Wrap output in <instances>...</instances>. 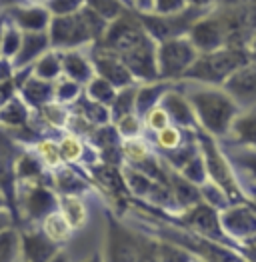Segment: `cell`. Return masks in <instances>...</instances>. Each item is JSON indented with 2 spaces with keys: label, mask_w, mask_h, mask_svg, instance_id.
<instances>
[{
  "label": "cell",
  "mask_w": 256,
  "mask_h": 262,
  "mask_svg": "<svg viewBox=\"0 0 256 262\" xmlns=\"http://www.w3.org/2000/svg\"><path fill=\"white\" fill-rule=\"evenodd\" d=\"M198 190H200V200L206 202L208 206L216 208V210H222V208H226L228 204H232V200L228 198V194H226L216 182H212V180H204V182L198 186Z\"/></svg>",
  "instance_id": "39"
},
{
  "label": "cell",
  "mask_w": 256,
  "mask_h": 262,
  "mask_svg": "<svg viewBox=\"0 0 256 262\" xmlns=\"http://www.w3.org/2000/svg\"><path fill=\"white\" fill-rule=\"evenodd\" d=\"M178 172L184 176L186 180H190L192 184H196V186H200L204 180H208V176H206V168H204V160H202L200 150L194 154L190 160H186V162L180 166V170H178Z\"/></svg>",
  "instance_id": "43"
},
{
  "label": "cell",
  "mask_w": 256,
  "mask_h": 262,
  "mask_svg": "<svg viewBox=\"0 0 256 262\" xmlns=\"http://www.w3.org/2000/svg\"><path fill=\"white\" fill-rule=\"evenodd\" d=\"M48 46H50V40H48V34L44 30H40V32H24L20 38L18 52L12 58L14 70L28 68L38 56H42L48 50Z\"/></svg>",
  "instance_id": "17"
},
{
  "label": "cell",
  "mask_w": 256,
  "mask_h": 262,
  "mask_svg": "<svg viewBox=\"0 0 256 262\" xmlns=\"http://www.w3.org/2000/svg\"><path fill=\"white\" fill-rule=\"evenodd\" d=\"M58 150H60V158H62V164H78V162H84V164H94V160L98 158V152L90 154L92 148L86 146L82 136L78 134H64L62 138L58 140Z\"/></svg>",
  "instance_id": "19"
},
{
  "label": "cell",
  "mask_w": 256,
  "mask_h": 262,
  "mask_svg": "<svg viewBox=\"0 0 256 262\" xmlns=\"http://www.w3.org/2000/svg\"><path fill=\"white\" fill-rule=\"evenodd\" d=\"M4 2H14V0H4Z\"/></svg>",
  "instance_id": "61"
},
{
  "label": "cell",
  "mask_w": 256,
  "mask_h": 262,
  "mask_svg": "<svg viewBox=\"0 0 256 262\" xmlns=\"http://www.w3.org/2000/svg\"><path fill=\"white\" fill-rule=\"evenodd\" d=\"M174 82L168 80H154V82H144L142 86H136V96H134V112L142 118L152 106H156L162 98V94L172 86Z\"/></svg>",
  "instance_id": "26"
},
{
  "label": "cell",
  "mask_w": 256,
  "mask_h": 262,
  "mask_svg": "<svg viewBox=\"0 0 256 262\" xmlns=\"http://www.w3.org/2000/svg\"><path fill=\"white\" fill-rule=\"evenodd\" d=\"M72 260V254H70V250H68V246H62L52 258L48 262H70Z\"/></svg>",
  "instance_id": "54"
},
{
  "label": "cell",
  "mask_w": 256,
  "mask_h": 262,
  "mask_svg": "<svg viewBox=\"0 0 256 262\" xmlns=\"http://www.w3.org/2000/svg\"><path fill=\"white\" fill-rule=\"evenodd\" d=\"M18 96L32 110H38L50 100H54V84L50 80H42L30 74L18 84Z\"/></svg>",
  "instance_id": "18"
},
{
  "label": "cell",
  "mask_w": 256,
  "mask_h": 262,
  "mask_svg": "<svg viewBox=\"0 0 256 262\" xmlns=\"http://www.w3.org/2000/svg\"><path fill=\"white\" fill-rule=\"evenodd\" d=\"M92 68H94V74L108 80L114 88H124L134 84L136 80L132 78V74L128 72V68L124 66V62L106 48L98 46L94 48V54H92Z\"/></svg>",
  "instance_id": "14"
},
{
  "label": "cell",
  "mask_w": 256,
  "mask_h": 262,
  "mask_svg": "<svg viewBox=\"0 0 256 262\" xmlns=\"http://www.w3.org/2000/svg\"><path fill=\"white\" fill-rule=\"evenodd\" d=\"M2 30H4V20L0 18V40H2Z\"/></svg>",
  "instance_id": "57"
},
{
  "label": "cell",
  "mask_w": 256,
  "mask_h": 262,
  "mask_svg": "<svg viewBox=\"0 0 256 262\" xmlns=\"http://www.w3.org/2000/svg\"><path fill=\"white\" fill-rule=\"evenodd\" d=\"M8 226H14V216L8 208H4V210H0V230H4Z\"/></svg>",
  "instance_id": "52"
},
{
  "label": "cell",
  "mask_w": 256,
  "mask_h": 262,
  "mask_svg": "<svg viewBox=\"0 0 256 262\" xmlns=\"http://www.w3.org/2000/svg\"><path fill=\"white\" fill-rule=\"evenodd\" d=\"M30 2H36V4H48L50 0H30Z\"/></svg>",
  "instance_id": "58"
},
{
  "label": "cell",
  "mask_w": 256,
  "mask_h": 262,
  "mask_svg": "<svg viewBox=\"0 0 256 262\" xmlns=\"http://www.w3.org/2000/svg\"><path fill=\"white\" fill-rule=\"evenodd\" d=\"M190 262H204V260H202V258H198V256H194V254H192Z\"/></svg>",
  "instance_id": "59"
},
{
  "label": "cell",
  "mask_w": 256,
  "mask_h": 262,
  "mask_svg": "<svg viewBox=\"0 0 256 262\" xmlns=\"http://www.w3.org/2000/svg\"><path fill=\"white\" fill-rule=\"evenodd\" d=\"M220 88L240 106V110L254 108L256 104V68L254 60L236 68L220 84Z\"/></svg>",
  "instance_id": "12"
},
{
  "label": "cell",
  "mask_w": 256,
  "mask_h": 262,
  "mask_svg": "<svg viewBox=\"0 0 256 262\" xmlns=\"http://www.w3.org/2000/svg\"><path fill=\"white\" fill-rule=\"evenodd\" d=\"M84 2L92 12H96L104 20H112L120 14V4L116 0H84Z\"/></svg>",
  "instance_id": "47"
},
{
  "label": "cell",
  "mask_w": 256,
  "mask_h": 262,
  "mask_svg": "<svg viewBox=\"0 0 256 262\" xmlns=\"http://www.w3.org/2000/svg\"><path fill=\"white\" fill-rule=\"evenodd\" d=\"M120 154L126 160L128 166H132V164L142 162L144 158H148L150 154L154 152H152V148H150L146 138L136 136V138H124V142L120 144Z\"/></svg>",
  "instance_id": "36"
},
{
  "label": "cell",
  "mask_w": 256,
  "mask_h": 262,
  "mask_svg": "<svg viewBox=\"0 0 256 262\" xmlns=\"http://www.w3.org/2000/svg\"><path fill=\"white\" fill-rule=\"evenodd\" d=\"M70 262H104V258H102L100 248H94V250H90L88 254H84L80 260H70Z\"/></svg>",
  "instance_id": "53"
},
{
  "label": "cell",
  "mask_w": 256,
  "mask_h": 262,
  "mask_svg": "<svg viewBox=\"0 0 256 262\" xmlns=\"http://www.w3.org/2000/svg\"><path fill=\"white\" fill-rule=\"evenodd\" d=\"M156 14H172L186 8V0H150Z\"/></svg>",
  "instance_id": "49"
},
{
  "label": "cell",
  "mask_w": 256,
  "mask_h": 262,
  "mask_svg": "<svg viewBox=\"0 0 256 262\" xmlns=\"http://www.w3.org/2000/svg\"><path fill=\"white\" fill-rule=\"evenodd\" d=\"M38 112H40L44 122L52 128H64L66 122H68V116H70L66 104L56 102V100H50L48 104H44L42 108H38Z\"/></svg>",
  "instance_id": "40"
},
{
  "label": "cell",
  "mask_w": 256,
  "mask_h": 262,
  "mask_svg": "<svg viewBox=\"0 0 256 262\" xmlns=\"http://www.w3.org/2000/svg\"><path fill=\"white\" fill-rule=\"evenodd\" d=\"M122 178H124L126 190L136 198H146V194L152 190V186H154V182H156V180H152L150 176L142 174L140 170H136V168H132V166H128V164L122 168Z\"/></svg>",
  "instance_id": "33"
},
{
  "label": "cell",
  "mask_w": 256,
  "mask_h": 262,
  "mask_svg": "<svg viewBox=\"0 0 256 262\" xmlns=\"http://www.w3.org/2000/svg\"><path fill=\"white\" fill-rule=\"evenodd\" d=\"M128 72L132 74L134 80L138 82H154L158 80V70H156V44L152 38H146L144 42L134 46L132 50H128L124 54L118 56Z\"/></svg>",
  "instance_id": "11"
},
{
  "label": "cell",
  "mask_w": 256,
  "mask_h": 262,
  "mask_svg": "<svg viewBox=\"0 0 256 262\" xmlns=\"http://www.w3.org/2000/svg\"><path fill=\"white\" fill-rule=\"evenodd\" d=\"M198 56L196 48L188 38L176 36L156 44V70L158 80L176 82L182 78V74L188 70V66Z\"/></svg>",
  "instance_id": "8"
},
{
  "label": "cell",
  "mask_w": 256,
  "mask_h": 262,
  "mask_svg": "<svg viewBox=\"0 0 256 262\" xmlns=\"http://www.w3.org/2000/svg\"><path fill=\"white\" fill-rule=\"evenodd\" d=\"M4 208H8V198L0 190V210H4ZM8 210H10V208H8Z\"/></svg>",
  "instance_id": "55"
},
{
  "label": "cell",
  "mask_w": 256,
  "mask_h": 262,
  "mask_svg": "<svg viewBox=\"0 0 256 262\" xmlns=\"http://www.w3.org/2000/svg\"><path fill=\"white\" fill-rule=\"evenodd\" d=\"M106 30V20L92 12L88 6L70 14H56L50 22L48 40L54 48H76L88 40H100Z\"/></svg>",
  "instance_id": "3"
},
{
  "label": "cell",
  "mask_w": 256,
  "mask_h": 262,
  "mask_svg": "<svg viewBox=\"0 0 256 262\" xmlns=\"http://www.w3.org/2000/svg\"><path fill=\"white\" fill-rule=\"evenodd\" d=\"M18 210L26 226H36L40 220L58 208V194L42 180H16Z\"/></svg>",
  "instance_id": "6"
},
{
  "label": "cell",
  "mask_w": 256,
  "mask_h": 262,
  "mask_svg": "<svg viewBox=\"0 0 256 262\" xmlns=\"http://www.w3.org/2000/svg\"><path fill=\"white\" fill-rule=\"evenodd\" d=\"M140 2V6H144V4H150V0H138Z\"/></svg>",
  "instance_id": "60"
},
{
  "label": "cell",
  "mask_w": 256,
  "mask_h": 262,
  "mask_svg": "<svg viewBox=\"0 0 256 262\" xmlns=\"http://www.w3.org/2000/svg\"><path fill=\"white\" fill-rule=\"evenodd\" d=\"M186 2H190L194 6H206V4H210L212 0H186Z\"/></svg>",
  "instance_id": "56"
},
{
  "label": "cell",
  "mask_w": 256,
  "mask_h": 262,
  "mask_svg": "<svg viewBox=\"0 0 256 262\" xmlns=\"http://www.w3.org/2000/svg\"><path fill=\"white\" fill-rule=\"evenodd\" d=\"M34 152L38 156V160L42 162L44 168H58L62 166V158H60V150H58V142L52 140V138H42L36 142L34 146Z\"/></svg>",
  "instance_id": "38"
},
{
  "label": "cell",
  "mask_w": 256,
  "mask_h": 262,
  "mask_svg": "<svg viewBox=\"0 0 256 262\" xmlns=\"http://www.w3.org/2000/svg\"><path fill=\"white\" fill-rule=\"evenodd\" d=\"M202 6H194V8H182L180 12H172V14H160V16H142V28L148 32L152 40H168L176 38L188 32L194 22L202 16Z\"/></svg>",
  "instance_id": "9"
},
{
  "label": "cell",
  "mask_w": 256,
  "mask_h": 262,
  "mask_svg": "<svg viewBox=\"0 0 256 262\" xmlns=\"http://www.w3.org/2000/svg\"><path fill=\"white\" fill-rule=\"evenodd\" d=\"M184 82H190V80H184ZM182 94L190 102L196 124L200 130L210 134L216 140L224 138L228 134V128H230L234 116L240 112V106L222 88L212 86V84L190 82L186 90H182Z\"/></svg>",
  "instance_id": "1"
},
{
  "label": "cell",
  "mask_w": 256,
  "mask_h": 262,
  "mask_svg": "<svg viewBox=\"0 0 256 262\" xmlns=\"http://www.w3.org/2000/svg\"><path fill=\"white\" fill-rule=\"evenodd\" d=\"M72 104H76V114H80L82 118H86L90 124L94 126H102V124H108L112 118H110V110L104 104H98L90 98H86V94L82 92Z\"/></svg>",
  "instance_id": "30"
},
{
  "label": "cell",
  "mask_w": 256,
  "mask_h": 262,
  "mask_svg": "<svg viewBox=\"0 0 256 262\" xmlns=\"http://www.w3.org/2000/svg\"><path fill=\"white\" fill-rule=\"evenodd\" d=\"M218 222H220L224 236L232 242L238 250H242L248 258H252L256 238L254 204L248 200L232 202L226 208L218 210Z\"/></svg>",
  "instance_id": "4"
},
{
  "label": "cell",
  "mask_w": 256,
  "mask_h": 262,
  "mask_svg": "<svg viewBox=\"0 0 256 262\" xmlns=\"http://www.w3.org/2000/svg\"><path fill=\"white\" fill-rule=\"evenodd\" d=\"M142 122L146 124V128H148L150 132H156V130H160V128H164V126H168V124H170V118H168L166 110L162 108L160 104H156V106H152V108L142 116Z\"/></svg>",
  "instance_id": "48"
},
{
  "label": "cell",
  "mask_w": 256,
  "mask_h": 262,
  "mask_svg": "<svg viewBox=\"0 0 256 262\" xmlns=\"http://www.w3.org/2000/svg\"><path fill=\"white\" fill-rule=\"evenodd\" d=\"M114 128L118 132V136H122V138H136V136H142L144 122L136 112H128L114 120Z\"/></svg>",
  "instance_id": "42"
},
{
  "label": "cell",
  "mask_w": 256,
  "mask_h": 262,
  "mask_svg": "<svg viewBox=\"0 0 256 262\" xmlns=\"http://www.w3.org/2000/svg\"><path fill=\"white\" fill-rule=\"evenodd\" d=\"M60 66H62V74H66V78H70V80H74L82 86L94 76L92 62L86 58L84 54L76 52L74 48L64 50L60 54Z\"/></svg>",
  "instance_id": "21"
},
{
  "label": "cell",
  "mask_w": 256,
  "mask_h": 262,
  "mask_svg": "<svg viewBox=\"0 0 256 262\" xmlns=\"http://www.w3.org/2000/svg\"><path fill=\"white\" fill-rule=\"evenodd\" d=\"M90 170H92L94 180H98V184L104 186L114 196L128 194L124 178H122V170L118 166L108 164V162H100V164H90Z\"/></svg>",
  "instance_id": "27"
},
{
  "label": "cell",
  "mask_w": 256,
  "mask_h": 262,
  "mask_svg": "<svg viewBox=\"0 0 256 262\" xmlns=\"http://www.w3.org/2000/svg\"><path fill=\"white\" fill-rule=\"evenodd\" d=\"M44 166L38 156L32 152H22L14 160V180H42Z\"/></svg>",
  "instance_id": "32"
},
{
  "label": "cell",
  "mask_w": 256,
  "mask_h": 262,
  "mask_svg": "<svg viewBox=\"0 0 256 262\" xmlns=\"http://www.w3.org/2000/svg\"><path fill=\"white\" fill-rule=\"evenodd\" d=\"M100 252H102L104 262H136V256H138V230L124 224L116 216L106 214Z\"/></svg>",
  "instance_id": "7"
},
{
  "label": "cell",
  "mask_w": 256,
  "mask_h": 262,
  "mask_svg": "<svg viewBox=\"0 0 256 262\" xmlns=\"http://www.w3.org/2000/svg\"><path fill=\"white\" fill-rule=\"evenodd\" d=\"M138 230V256L136 262H160V250H158V236L146 234L144 230Z\"/></svg>",
  "instance_id": "41"
},
{
  "label": "cell",
  "mask_w": 256,
  "mask_h": 262,
  "mask_svg": "<svg viewBox=\"0 0 256 262\" xmlns=\"http://www.w3.org/2000/svg\"><path fill=\"white\" fill-rule=\"evenodd\" d=\"M12 16L16 24L24 28L26 32H40L48 26V12L44 10L42 6H30V8H24L18 6L12 10Z\"/></svg>",
  "instance_id": "29"
},
{
  "label": "cell",
  "mask_w": 256,
  "mask_h": 262,
  "mask_svg": "<svg viewBox=\"0 0 256 262\" xmlns=\"http://www.w3.org/2000/svg\"><path fill=\"white\" fill-rule=\"evenodd\" d=\"M0 262H24L20 248V230L8 226L0 230Z\"/></svg>",
  "instance_id": "31"
},
{
  "label": "cell",
  "mask_w": 256,
  "mask_h": 262,
  "mask_svg": "<svg viewBox=\"0 0 256 262\" xmlns=\"http://www.w3.org/2000/svg\"><path fill=\"white\" fill-rule=\"evenodd\" d=\"M158 104L166 110V114L170 118V124H176V126L186 128V130H196L198 128L190 102L186 100V96L182 94V90H176L174 88V84L162 94V98H160Z\"/></svg>",
  "instance_id": "16"
},
{
  "label": "cell",
  "mask_w": 256,
  "mask_h": 262,
  "mask_svg": "<svg viewBox=\"0 0 256 262\" xmlns=\"http://www.w3.org/2000/svg\"><path fill=\"white\" fill-rule=\"evenodd\" d=\"M180 222L182 226L196 234V236H202V238H208V241L216 242H224V244H230L234 246L232 242L228 241L220 228V222H218V210L208 206L206 202H198L190 208H184L180 212Z\"/></svg>",
  "instance_id": "10"
},
{
  "label": "cell",
  "mask_w": 256,
  "mask_h": 262,
  "mask_svg": "<svg viewBox=\"0 0 256 262\" xmlns=\"http://www.w3.org/2000/svg\"><path fill=\"white\" fill-rule=\"evenodd\" d=\"M20 230V248L24 262H48L62 246L50 242L38 226H24Z\"/></svg>",
  "instance_id": "15"
},
{
  "label": "cell",
  "mask_w": 256,
  "mask_h": 262,
  "mask_svg": "<svg viewBox=\"0 0 256 262\" xmlns=\"http://www.w3.org/2000/svg\"><path fill=\"white\" fill-rule=\"evenodd\" d=\"M188 40L198 54L222 48L226 40V32H224V24L220 20V14H212L206 18L200 16L188 28Z\"/></svg>",
  "instance_id": "13"
},
{
  "label": "cell",
  "mask_w": 256,
  "mask_h": 262,
  "mask_svg": "<svg viewBox=\"0 0 256 262\" xmlns=\"http://www.w3.org/2000/svg\"><path fill=\"white\" fill-rule=\"evenodd\" d=\"M14 66H12V60L10 58H4L0 56V82H6L10 78H14Z\"/></svg>",
  "instance_id": "50"
},
{
  "label": "cell",
  "mask_w": 256,
  "mask_h": 262,
  "mask_svg": "<svg viewBox=\"0 0 256 262\" xmlns=\"http://www.w3.org/2000/svg\"><path fill=\"white\" fill-rule=\"evenodd\" d=\"M22 34L16 30V26H10L6 30H2V40H0V56L4 58H14V54L18 52Z\"/></svg>",
  "instance_id": "46"
},
{
  "label": "cell",
  "mask_w": 256,
  "mask_h": 262,
  "mask_svg": "<svg viewBox=\"0 0 256 262\" xmlns=\"http://www.w3.org/2000/svg\"><path fill=\"white\" fill-rule=\"evenodd\" d=\"M30 122V106L14 92L0 106V126L2 128H26Z\"/></svg>",
  "instance_id": "25"
},
{
  "label": "cell",
  "mask_w": 256,
  "mask_h": 262,
  "mask_svg": "<svg viewBox=\"0 0 256 262\" xmlns=\"http://www.w3.org/2000/svg\"><path fill=\"white\" fill-rule=\"evenodd\" d=\"M16 88H18L16 86V80H12V78L6 80V82H0V106H2V104L16 92Z\"/></svg>",
  "instance_id": "51"
},
{
  "label": "cell",
  "mask_w": 256,
  "mask_h": 262,
  "mask_svg": "<svg viewBox=\"0 0 256 262\" xmlns=\"http://www.w3.org/2000/svg\"><path fill=\"white\" fill-rule=\"evenodd\" d=\"M52 186L60 194H78V196H84L90 190V182L78 174V170H74L70 164L52 170Z\"/></svg>",
  "instance_id": "24"
},
{
  "label": "cell",
  "mask_w": 256,
  "mask_h": 262,
  "mask_svg": "<svg viewBox=\"0 0 256 262\" xmlns=\"http://www.w3.org/2000/svg\"><path fill=\"white\" fill-rule=\"evenodd\" d=\"M232 144H242V146H254L256 142V118L254 108L240 110L234 116L228 134L224 136Z\"/></svg>",
  "instance_id": "20"
},
{
  "label": "cell",
  "mask_w": 256,
  "mask_h": 262,
  "mask_svg": "<svg viewBox=\"0 0 256 262\" xmlns=\"http://www.w3.org/2000/svg\"><path fill=\"white\" fill-rule=\"evenodd\" d=\"M80 94H82V84H78L70 78H62L58 84H54V100L56 102L72 104Z\"/></svg>",
  "instance_id": "45"
},
{
  "label": "cell",
  "mask_w": 256,
  "mask_h": 262,
  "mask_svg": "<svg viewBox=\"0 0 256 262\" xmlns=\"http://www.w3.org/2000/svg\"><path fill=\"white\" fill-rule=\"evenodd\" d=\"M196 130H186V128H180L176 124H168L160 130L152 132V140H154V146L160 150V152H170V150H176L178 146H182L188 138Z\"/></svg>",
  "instance_id": "28"
},
{
  "label": "cell",
  "mask_w": 256,
  "mask_h": 262,
  "mask_svg": "<svg viewBox=\"0 0 256 262\" xmlns=\"http://www.w3.org/2000/svg\"><path fill=\"white\" fill-rule=\"evenodd\" d=\"M36 226L42 230V234L48 238V241L54 242V244H58V246H68V244L72 242V238H74V230H72V226H70L68 220L60 214L58 208H56L54 212L46 214Z\"/></svg>",
  "instance_id": "23"
},
{
  "label": "cell",
  "mask_w": 256,
  "mask_h": 262,
  "mask_svg": "<svg viewBox=\"0 0 256 262\" xmlns=\"http://www.w3.org/2000/svg\"><path fill=\"white\" fill-rule=\"evenodd\" d=\"M134 96H136V84L118 88V90H116V96H114V100H112V104L108 106L110 118L116 120V118L124 116L128 112H134Z\"/></svg>",
  "instance_id": "37"
},
{
  "label": "cell",
  "mask_w": 256,
  "mask_h": 262,
  "mask_svg": "<svg viewBox=\"0 0 256 262\" xmlns=\"http://www.w3.org/2000/svg\"><path fill=\"white\" fill-rule=\"evenodd\" d=\"M158 250H160V262H190L192 252L176 242L158 238Z\"/></svg>",
  "instance_id": "44"
},
{
  "label": "cell",
  "mask_w": 256,
  "mask_h": 262,
  "mask_svg": "<svg viewBox=\"0 0 256 262\" xmlns=\"http://www.w3.org/2000/svg\"><path fill=\"white\" fill-rule=\"evenodd\" d=\"M86 90V98H90V100H94V102H98V104H104V106H110L112 104V100H114V96H116V90L118 88H114L108 80L104 78H100V76H92L88 82L84 84Z\"/></svg>",
  "instance_id": "35"
},
{
  "label": "cell",
  "mask_w": 256,
  "mask_h": 262,
  "mask_svg": "<svg viewBox=\"0 0 256 262\" xmlns=\"http://www.w3.org/2000/svg\"><path fill=\"white\" fill-rule=\"evenodd\" d=\"M58 210L64 219L68 220V224L72 226L74 232L82 230L90 220L88 204H86L84 196H78V194H60L58 196Z\"/></svg>",
  "instance_id": "22"
},
{
  "label": "cell",
  "mask_w": 256,
  "mask_h": 262,
  "mask_svg": "<svg viewBox=\"0 0 256 262\" xmlns=\"http://www.w3.org/2000/svg\"><path fill=\"white\" fill-rule=\"evenodd\" d=\"M32 74H34L36 78H42V80L54 82V80L62 74L60 54H58V52H44L42 56H38V58L34 60Z\"/></svg>",
  "instance_id": "34"
},
{
  "label": "cell",
  "mask_w": 256,
  "mask_h": 262,
  "mask_svg": "<svg viewBox=\"0 0 256 262\" xmlns=\"http://www.w3.org/2000/svg\"><path fill=\"white\" fill-rule=\"evenodd\" d=\"M196 142H198V150L202 154V160H204V168H206V176L208 180L216 182L232 202L238 200H244L242 192H240V186L236 182V176L226 160V156L222 152L218 140L212 138L210 134H206L204 130L196 128ZM250 202V200H248Z\"/></svg>",
  "instance_id": "5"
},
{
  "label": "cell",
  "mask_w": 256,
  "mask_h": 262,
  "mask_svg": "<svg viewBox=\"0 0 256 262\" xmlns=\"http://www.w3.org/2000/svg\"><path fill=\"white\" fill-rule=\"evenodd\" d=\"M252 62V50L222 46L212 52H200L180 80L220 86L236 68Z\"/></svg>",
  "instance_id": "2"
}]
</instances>
